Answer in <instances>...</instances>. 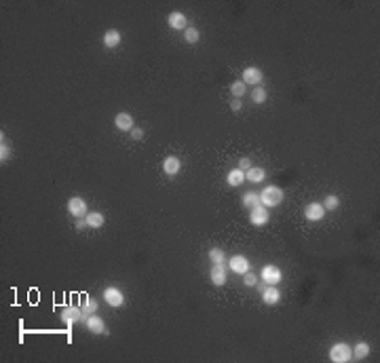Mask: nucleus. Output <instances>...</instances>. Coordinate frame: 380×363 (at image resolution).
Returning <instances> with one entry per match:
<instances>
[{
  "label": "nucleus",
  "mask_w": 380,
  "mask_h": 363,
  "mask_svg": "<svg viewBox=\"0 0 380 363\" xmlns=\"http://www.w3.org/2000/svg\"><path fill=\"white\" fill-rule=\"evenodd\" d=\"M326 216V209H323L321 203H308L304 209V218L308 222H319V220Z\"/></svg>",
  "instance_id": "obj_12"
},
{
  "label": "nucleus",
  "mask_w": 380,
  "mask_h": 363,
  "mask_svg": "<svg viewBox=\"0 0 380 363\" xmlns=\"http://www.w3.org/2000/svg\"><path fill=\"white\" fill-rule=\"evenodd\" d=\"M9 156H11V148L6 144L4 133H2V141H0V161H2V165H4V161H9Z\"/></svg>",
  "instance_id": "obj_29"
},
{
  "label": "nucleus",
  "mask_w": 380,
  "mask_h": 363,
  "mask_svg": "<svg viewBox=\"0 0 380 363\" xmlns=\"http://www.w3.org/2000/svg\"><path fill=\"white\" fill-rule=\"evenodd\" d=\"M87 224H89V228H102V226H104V216L100 211H89L87 213Z\"/></svg>",
  "instance_id": "obj_21"
},
{
  "label": "nucleus",
  "mask_w": 380,
  "mask_h": 363,
  "mask_svg": "<svg viewBox=\"0 0 380 363\" xmlns=\"http://www.w3.org/2000/svg\"><path fill=\"white\" fill-rule=\"evenodd\" d=\"M245 91H247V84H245L243 81H235V83L230 84V93H232V97H239V99H243Z\"/></svg>",
  "instance_id": "obj_23"
},
{
  "label": "nucleus",
  "mask_w": 380,
  "mask_h": 363,
  "mask_svg": "<svg viewBox=\"0 0 380 363\" xmlns=\"http://www.w3.org/2000/svg\"><path fill=\"white\" fill-rule=\"evenodd\" d=\"M224 249H220V247H211L209 249V260L214 262V264H224Z\"/></svg>",
  "instance_id": "obj_27"
},
{
  "label": "nucleus",
  "mask_w": 380,
  "mask_h": 363,
  "mask_svg": "<svg viewBox=\"0 0 380 363\" xmlns=\"http://www.w3.org/2000/svg\"><path fill=\"white\" fill-rule=\"evenodd\" d=\"M209 279H211V283H214L216 287H222L224 283H226V266H224V264H214V268H211V273H209Z\"/></svg>",
  "instance_id": "obj_13"
},
{
  "label": "nucleus",
  "mask_w": 380,
  "mask_h": 363,
  "mask_svg": "<svg viewBox=\"0 0 380 363\" xmlns=\"http://www.w3.org/2000/svg\"><path fill=\"white\" fill-rule=\"evenodd\" d=\"M74 228H76V230H84V228H89V224H87V218H76V222H74Z\"/></svg>",
  "instance_id": "obj_34"
},
{
  "label": "nucleus",
  "mask_w": 380,
  "mask_h": 363,
  "mask_svg": "<svg viewBox=\"0 0 380 363\" xmlns=\"http://www.w3.org/2000/svg\"><path fill=\"white\" fill-rule=\"evenodd\" d=\"M68 213L72 218H87L89 207H87V203H84V198H81V196L68 198Z\"/></svg>",
  "instance_id": "obj_5"
},
{
  "label": "nucleus",
  "mask_w": 380,
  "mask_h": 363,
  "mask_svg": "<svg viewBox=\"0 0 380 363\" xmlns=\"http://www.w3.org/2000/svg\"><path fill=\"white\" fill-rule=\"evenodd\" d=\"M180 169H182V161L178 159V156H167V159L163 161V171L167 173V175H178L180 173Z\"/></svg>",
  "instance_id": "obj_16"
},
{
  "label": "nucleus",
  "mask_w": 380,
  "mask_h": 363,
  "mask_svg": "<svg viewBox=\"0 0 380 363\" xmlns=\"http://www.w3.org/2000/svg\"><path fill=\"white\" fill-rule=\"evenodd\" d=\"M102 42H104V47H106V49H116V47L123 42V34L118 32V30H108V32L104 34Z\"/></svg>",
  "instance_id": "obj_15"
},
{
  "label": "nucleus",
  "mask_w": 380,
  "mask_h": 363,
  "mask_svg": "<svg viewBox=\"0 0 380 363\" xmlns=\"http://www.w3.org/2000/svg\"><path fill=\"white\" fill-rule=\"evenodd\" d=\"M329 359L334 363H347L353 359V348H351L347 342H338L329 348Z\"/></svg>",
  "instance_id": "obj_2"
},
{
  "label": "nucleus",
  "mask_w": 380,
  "mask_h": 363,
  "mask_svg": "<svg viewBox=\"0 0 380 363\" xmlns=\"http://www.w3.org/2000/svg\"><path fill=\"white\" fill-rule=\"evenodd\" d=\"M264 177H266V171H264L262 167H258V165L249 167L247 171H245V180L251 182V184H260V182H264Z\"/></svg>",
  "instance_id": "obj_18"
},
{
  "label": "nucleus",
  "mask_w": 380,
  "mask_h": 363,
  "mask_svg": "<svg viewBox=\"0 0 380 363\" xmlns=\"http://www.w3.org/2000/svg\"><path fill=\"white\" fill-rule=\"evenodd\" d=\"M243 283H245V285H247V287H256V283H258V277L253 275L251 270H247V273L243 275Z\"/></svg>",
  "instance_id": "obj_30"
},
{
  "label": "nucleus",
  "mask_w": 380,
  "mask_h": 363,
  "mask_svg": "<svg viewBox=\"0 0 380 363\" xmlns=\"http://www.w3.org/2000/svg\"><path fill=\"white\" fill-rule=\"evenodd\" d=\"M249 167H253L249 156H243V159H239V169H241V171H247Z\"/></svg>",
  "instance_id": "obj_31"
},
{
  "label": "nucleus",
  "mask_w": 380,
  "mask_h": 363,
  "mask_svg": "<svg viewBox=\"0 0 380 363\" xmlns=\"http://www.w3.org/2000/svg\"><path fill=\"white\" fill-rule=\"evenodd\" d=\"M260 203L264 205V207H277V205L283 203V190L279 186H274V184H269V186H264L260 190Z\"/></svg>",
  "instance_id": "obj_1"
},
{
  "label": "nucleus",
  "mask_w": 380,
  "mask_h": 363,
  "mask_svg": "<svg viewBox=\"0 0 380 363\" xmlns=\"http://www.w3.org/2000/svg\"><path fill=\"white\" fill-rule=\"evenodd\" d=\"M59 317H61V321L66 323L70 330H72V325L74 323H79V321H82V310L79 308V306H63L61 308V312H59Z\"/></svg>",
  "instance_id": "obj_4"
},
{
  "label": "nucleus",
  "mask_w": 380,
  "mask_h": 363,
  "mask_svg": "<svg viewBox=\"0 0 380 363\" xmlns=\"http://www.w3.org/2000/svg\"><path fill=\"white\" fill-rule=\"evenodd\" d=\"M266 97H269V93H266V89L262 87V84H260V87H256L253 89V93H251V99L256 104H264L266 102Z\"/></svg>",
  "instance_id": "obj_28"
},
{
  "label": "nucleus",
  "mask_w": 380,
  "mask_h": 363,
  "mask_svg": "<svg viewBox=\"0 0 380 363\" xmlns=\"http://www.w3.org/2000/svg\"><path fill=\"white\" fill-rule=\"evenodd\" d=\"M260 294H262V302L269 304V306H274L281 300V291L277 289V285H266Z\"/></svg>",
  "instance_id": "obj_14"
},
{
  "label": "nucleus",
  "mask_w": 380,
  "mask_h": 363,
  "mask_svg": "<svg viewBox=\"0 0 380 363\" xmlns=\"http://www.w3.org/2000/svg\"><path fill=\"white\" fill-rule=\"evenodd\" d=\"M84 325H87V330L91 334H106L108 336V330H106V323L102 317H95V315H89L84 319Z\"/></svg>",
  "instance_id": "obj_11"
},
{
  "label": "nucleus",
  "mask_w": 380,
  "mask_h": 363,
  "mask_svg": "<svg viewBox=\"0 0 380 363\" xmlns=\"http://www.w3.org/2000/svg\"><path fill=\"white\" fill-rule=\"evenodd\" d=\"M370 355V344L368 342H359L355 348H353V357L355 359H365Z\"/></svg>",
  "instance_id": "obj_26"
},
{
  "label": "nucleus",
  "mask_w": 380,
  "mask_h": 363,
  "mask_svg": "<svg viewBox=\"0 0 380 363\" xmlns=\"http://www.w3.org/2000/svg\"><path fill=\"white\" fill-rule=\"evenodd\" d=\"M241 203L245 205V207H256V205H260V196H258V192H245L243 195V198H241Z\"/></svg>",
  "instance_id": "obj_22"
},
{
  "label": "nucleus",
  "mask_w": 380,
  "mask_h": 363,
  "mask_svg": "<svg viewBox=\"0 0 380 363\" xmlns=\"http://www.w3.org/2000/svg\"><path fill=\"white\" fill-rule=\"evenodd\" d=\"M129 133H131V138L136 140V141H139V140L144 138V129H142V127H133V129H131Z\"/></svg>",
  "instance_id": "obj_32"
},
{
  "label": "nucleus",
  "mask_w": 380,
  "mask_h": 363,
  "mask_svg": "<svg viewBox=\"0 0 380 363\" xmlns=\"http://www.w3.org/2000/svg\"><path fill=\"white\" fill-rule=\"evenodd\" d=\"M226 182H228V186H232V188L241 186V184L245 182V171H241V169H239V167L230 169V171H228V175H226Z\"/></svg>",
  "instance_id": "obj_19"
},
{
  "label": "nucleus",
  "mask_w": 380,
  "mask_h": 363,
  "mask_svg": "<svg viewBox=\"0 0 380 363\" xmlns=\"http://www.w3.org/2000/svg\"><path fill=\"white\" fill-rule=\"evenodd\" d=\"M102 296H104L106 304H110L112 308H118V306L125 304V294L118 287H106Z\"/></svg>",
  "instance_id": "obj_6"
},
{
  "label": "nucleus",
  "mask_w": 380,
  "mask_h": 363,
  "mask_svg": "<svg viewBox=\"0 0 380 363\" xmlns=\"http://www.w3.org/2000/svg\"><path fill=\"white\" fill-rule=\"evenodd\" d=\"M228 268L237 275H245L249 270V260L245 258V255H232L228 260Z\"/></svg>",
  "instance_id": "obj_10"
},
{
  "label": "nucleus",
  "mask_w": 380,
  "mask_h": 363,
  "mask_svg": "<svg viewBox=\"0 0 380 363\" xmlns=\"http://www.w3.org/2000/svg\"><path fill=\"white\" fill-rule=\"evenodd\" d=\"M323 209L326 211H334V209H338V205H340V198H338L336 195H327L326 198H323Z\"/></svg>",
  "instance_id": "obj_25"
},
{
  "label": "nucleus",
  "mask_w": 380,
  "mask_h": 363,
  "mask_svg": "<svg viewBox=\"0 0 380 363\" xmlns=\"http://www.w3.org/2000/svg\"><path fill=\"white\" fill-rule=\"evenodd\" d=\"M199 38H201V34H199V30H196V28H186L184 30V40L188 42V45H196V42H199Z\"/></svg>",
  "instance_id": "obj_24"
},
{
  "label": "nucleus",
  "mask_w": 380,
  "mask_h": 363,
  "mask_svg": "<svg viewBox=\"0 0 380 363\" xmlns=\"http://www.w3.org/2000/svg\"><path fill=\"white\" fill-rule=\"evenodd\" d=\"M264 81V74H262V70L256 68V66H249V68H245L243 70V83L245 84H253V87H260Z\"/></svg>",
  "instance_id": "obj_8"
},
{
  "label": "nucleus",
  "mask_w": 380,
  "mask_h": 363,
  "mask_svg": "<svg viewBox=\"0 0 380 363\" xmlns=\"http://www.w3.org/2000/svg\"><path fill=\"white\" fill-rule=\"evenodd\" d=\"M114 125L118 131H131L133 129V116L127 114V112H118L114 116Z\"/></svg>",
  "instance_id": "obj_17"
},
{
  "label": "nucleus",
  "mask_w": 380,
  "mask_h": 363,
  "mask_svg": "<svg viewBox=\"0 0 380 363\" xmlns=\"http://www.w3.org/2000/svg\"><path fill=\"white\" fill-rule=\"evenodd\" d=\"M269 218H271L269 216V207H264L262 203L249 209V222L253 226H264L266 222H269Z\"/></svg>",
  "instance_id": "obj_7"
},
{
  "label": "nucleus",
  "mask_w": 380,
  "mask_h": 363,
  "mask_svg": "<svg viewBox=\"0 0 380 363\" xmlns=\"http://www.w3.org/2000/svg\"><path fill=\"white\" fill-rule=\"evenodd\" d=\"M167 24H169L171 30H182V32H184L188 28V19H186V15L182 11H173V13H169Z\"/></svg>",
  "instance_id": "obj_9"
},
{
  "label": "nucleus",
  "mask_w": 380,
  "mask_h": 363,
  "mask_svg": "<svg viewBox=\"0 0 380 363\" xmlns=\"http://www.w3.org/2000/svg\"><path fill=\"white\" fill-rule=\"evenodd\" d=\"M97 306H100V304H97V300H93V298H84V300H82V306H81V310H82V321H84V319H87L89 315H95V312H97Z\"/></svg>",
  "instance_id": "obj_20"
},
{
  "label": "nucleus",
  "mask_w": 380,
  "mask_h": 363,
  "mask_svg": "<svg viewBox=\"0 0 380 363\" xmlns=\"http://www.w3.org/2000/svg\"><path fill=\"white\" fill-rule=\"evenodd\" d=\"M281 279H283V273L274 264H266L260 270V281H264L266 285H277V283H281Z\"/></svg>",
  "instance_id": "obj_3"
},
{
  "label": "nucleus",
  "mask_w": 380,
  "mask_h": 363,
  "mask_svg": "<svg viewBox=\"0 0 380 363\" xmlns=\"http://www.w3.org/2000/svg\"><path fill=\"white\" fill-rule=\"evenodd\" d=\"M241 108H243V99H239V97H232V99H230V110L239 112Z\"/></svg>",
  "instance_id": "obj_33"
}]
</instances>
